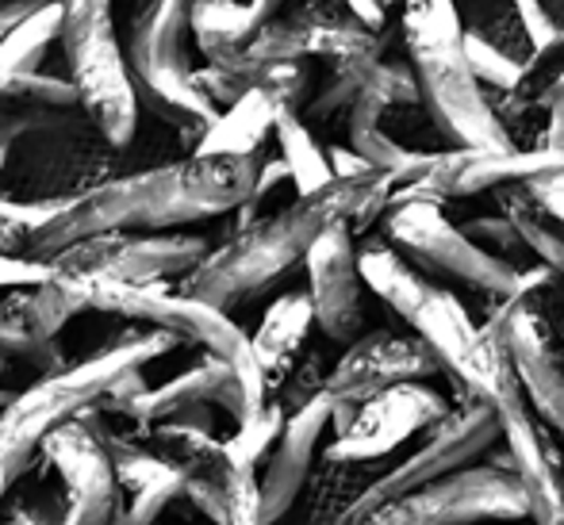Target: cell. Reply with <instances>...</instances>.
<instances>
[{
	"mask_svg": "<svg viewBox=\"0 0 564 525\" xmlns=\"http://www.w3.org/2000/svg\"><path fill=\"white\" fill-rule=\"evenodd\" d=\"M0 357L31 364L43 376L69 369L58 349V338L46 333L43 318L35 311V288H12L0 299Z\"/></svg>",
	"mask_w": 564,
	"mask_h": 525,
	"instance_id": "cell-22",
	"label": "cell"
},
{
	"mask_svg": "<svg viewBox=\"0 0 564 525\" xmlns=\"http://www.w3.org/2000/svg\"><path fill=\"white\" fill-rule=\"evenodd\" d=\"M307 269V296L315 307V326L338 346H354L365 326L361 304V261H357V234L346 222L327 227L315 238L312 253L304 261Z\"/></svg>",
	"mask_w": 564,
	"mask_h": 525,
	"instance_id": "cell-16",
	"label": "cell"
},
{
	"mask_svg": "<svg viewBox=\"0 0 564 525\" xmlns=\"http://www.w3.org/2000/svg\"><path fill=\"white\" fill-rule=\"evenodd\" d=\"M460 230H465V234L473 238V242L480 245L484 253H491V258L507 261V265H514V269H519L522 253H530L511 215H484V219L465 222Z\"/></svg>",
	"mask_w": 564,
	"mask_h": 525,
	"instance_id": "cell-32",
	"label": "cell"
},
{
	"mask_svg": "<svg viewBox=\"0 0 564 525\" xmlns=\"http://www.w3.org/2000/svg\"><path fill=\"white\" fill-rule=\"evenodd\" d=\"M43 4H51V0H8V4H0V46H4V39L12 35L23 20H31Z\"/></svg>",
	"mask_w": 564,
	"mask_h": 525,
	"instance_id": "cell-36",
	"label": "cell"
},
{
	"mask_svg": "<svg viewBox=\"0 0 564 525\" xmlns=\"http://www.w3.org/2000/svg\"><path fill=\"white\" fill-rule=\"evenodd\" d=\"M62 31H66V4L51 0L4 39V46H0V77L39 74L46 51L54 43H62Z\"/></svg>",
	"mask_w": 564,
	"mask_h": 525,
	"instance_id": "cell-26",
	"label": "cell"
},
{
	"mask_svg": "<svg viewBox=\"0 0 564 525\" xmlns=\"http://www.w3.org/2000/svg\"><path fill=\"white\" fill-rule=\"evenodd\" d=\"M330 429V400H315L300 415H289L284 434L269 460L258 468V495H261V522L281 525L284 514L296 506V499L307 491V480L315 472V457Z\"/></svg>",
	"mask_w": 564,
	"mask_h": 525,
	"instance_id": "cell-19",
	"label": "cell"
},
{
	"mask_svg": "<svg viewBox=\"0 0 564 525\" xmlns=\"http://www.w3.org/2000/svg\"><path fill=\"white\" fill-rule=\"evenodd\" d=\"M522 193H527V200L534 204L545 219L564 227V173H550V177L530 181V185H522Z\"/></svg>",
	"mask_w": 564,
	"mask_h": 525,
	"instance_id": "cell-33",
	"label": "cell"
},
{
	"mask_svg": "<svg viewBox=\"0 0 564 525\" xmlns=\"http://www.w3.org/2000/svg\"><path fill=\"white\" fill-rule=\"evenodd\" d=\"M499 422H503V445L514 460V475L527 495L530 522L564 525V441L527 407V400L519 407H507Z\"/></svg>",
	"mask_w": 564,
	"mask_h": 525,
	"instance_id": "cell-17",
	"label": "cell"
},
{
	"mask_svg": "<svg viewBox=\"0 0 564 525\" xmlns=\"http://www.w3.org/2000/svg\"><path fill=\"white\" fill-rule=\"evenodd\" d=\"M392 196L395 181L384 169H372L365 177H335L315 196H296L289 208L230 234L193 276L177 284V292L216 311L250 304L276 288L296 265H304L323 230L346 222L354 234H365L372 222L388 215Z\"/></svg>",
	"mask_w": 564,
	"mask_h": 525,
	"instance_id": "cell-2",
	"label": "cell"
},
{
	"mask_svg": "<svg viewBox=\"0 0 564 525\" xmlns=\"http://www.w3.org/2000/svg\"><path fill=\"white\" fill-rule=\"evenodd\" d=\"M43 460L62 480V495H66V506H69V525H108L112 514L127 503L105 445L85 426L82 415L46 437Z\"/></svg>",
	"mask_w": 564,
	"mask_h": 525,
	"instance_id": "cell-15",
	"label": "cell"
},
{
	"mask_svg": "<svg viewBox=\"0 0 564 525\" xmlns=\"http://www.w3.org/2000/svg\"><path fill=\"white\" fill-rule=\"evenodd\" d=\"M173 346L177 338L165 330H127L93 357L69 364L66 372H54L28 392H15V400L0 411V503L28 475L31 460L43 457V445L54 429L97 407L127 372L147 369Z\"/></svg>",
	"mask_w": 564,
	"mask_h": 525,
	"instance_id": "cell-4",
	"label": "cell"
},
{
	"mask_svg": "<svg viewBox=\"0 0 564 525\" xmlns=\"http://www.w3.org/2000/svg\"><path fill=\"white\" fill-rule=\"evenodd\" d=\"M384 472L380 464H354V460L319 457L307 480V514L304 525H349L361 506L365 491Z\"/></svg>",
	"mask_w": 564,
	"mask_h": 525,
	"instance_id": "cell-23",
	"label": "cell"
},
{
	"mask_svg": "<svg viewBox=\"0 0 564 525\" xmlns=\"http://www.w3.org/2000/svg\"><path fill=\"white\" fill-rule=\"evenodd\" d=\"M465 58H468V66H473L476 81H480L488 92L511 97V92L522 85V69H527V62L514 58L511 51H503V46L491 43V39L476 35L473 28L465 31Z\"/></svg>",
	"mask_w": 564,
	"mask_h": 525,
	"instance_id": "cell-30",
	"label": "cell"
},
{
	"mask_svg": "<svg viewBox=\"0 0 564 525\" xmlns=\"http://www.w3.org/2000/svg\"><path fill=\"white\" fill-rule=\"evenodd\" d=\"M365 288L384 299L415 338L438 353L442 369L457 387V400H480L496 415L507 407H519L527 395L514 376L511 353L503 338L476 326L453 292L426 281L395 245L388 242H361L357 245Z\"/></svg>",
	"mask_w": 564,
	"mask_h": 525,
	"instance_id": "cell-3",
	"label": "cell"
},
{
	"mask_svg": "<svg viewBox=\"0 0 564 525\" xmlns=\"http://www.w3.org/2000/svg\"><path fill=\"white\" fill-rule=\"evenodd\" d=\"M503 215H511V219H514V227H519L527 250L538 258V265L553 269V273L564 281V227H561V222L545 219V215L527 200V193H522V188H507Z\"/></svg>",
	"mask_w": 564,
	"mask_h": 525,
	"instance_id": "cell-27",
	"label": "cell"
},
{
	"mask_svg": "<svg viewBox=\"0 0 564 525\" xmlns=\"http://www.w3.org/2000/svg\"><path fill=\"white\" fill-rule=\"evenodd\" d=\"M208 238L196 234H100L62 250L46 265L62 276L119 284H165L185 281L208 261Z\"/></svg>",
	"mask_w": 564,
	"mask_h": 525,
	"instance_id": "cell-11",
	"label": "cell"
},
{
	"mask_svg": "<svg viewBox=\"0 0 564 525\" xmlns=\"http://www.w3.org/2000/svg\"><path fill=\"white\" fill-rule=\"evenodd\" d=\"M204 403H216L219 411H227V415L235 418V426L253 415L250 395H246L238 372L230 369L227 361H219V357H204L200 364H193V369L181 372V376L165 380L162 387L142 392L139 400L127 403L116 418H127L134 426V434L147 441V434L158 422H170L193 407H204Z\"/></svg>",
	"mask_w": 564,
	"mask_h": 525,
	"instance_id": "cell-18",
	"label": "cell"
},
{
	"mask_svg": "<svg viewBox=\"0 0 564 525\" xmlns=\"http://www.w3.org/2000/svg\"><path fill=\"white\" fill-rule=\"evenodd\" d=\"M66 131H97L85 119V111H51V108H15L0 111V173L8 165V154L20 139L35 134H66Z\"/></svg>",
	"mask_w": 564,
	"mask_h": 525,
	"instance_id": "cell-29",
	"label": "cell"
},
{
	"mask_svg": "<svg viewBox=\"0 0 564 525\" xmlns=\"http://www.w3.org/2000/svg\"><path fill=\"white\" fill-rule=\"evenodd\" d=\"M434 376H446L438 353L415 333H361L354 346L335 361L327 380L330 403H361L392 392L403 384H431Z\"/></svg>",
	"mask_w": 564,
	"mask_h": 525,
	"instance_id": "cell-13",
	"label": "cell"
},
{
	"mask_svg": "<svg viewBox=\"0 0 564 525\" xmlns=\"http://www.w3.org/2000/svg\"><path fill=\"white\" fill-rule=\"evenodd\" d=\"M446 411H449V400L434 384L392 387V392L361 403L354 426H349L346 434L330 437L323 457L354 460V464H384L403 441L423 437Z\"/></svg>",
	"mask_w": 564,
	"mask_h": 525,
	"instance_id": "cell-14",
	"label": "cell"
},
{
	"mask_svg": "<svg viewBox=\"0 0 564 525\" xmlns=\"http://www.w3.org/2000/svg\"><path fill=\"white\" fill-rule=\"evenodd\" d=\"M284 4H292V0H250L253 15H258L261 23H269L273 15H281V12H284Z\"/></svg>",
	"mask_w": 564,
	"mask_h": 525,
	"instance_id": "cell-39",
	"label": "cell"
},
{
	"mask_svg": "<svg viewBox=\"0 0 564 525\" xmlns=\"http://www.w3.org/2000/svg\"><path fill=\"white\" fill-rule=\"evenodd\" d=\"M484 330L503 338L527 407L564 441V341L557 322L527 299H503L488 315Z\"/></svg>",
	"mask_w": 564,
	"mask_h": 525,
	"instance_id": "cell-12",
	"label": "cell"
},
{
	"mask_svg": "<svg viewBox=\"0 0 564 525\" xmlns=\"http://www.w3.org/2000/svg\"><path fill=\"white\" fill-rule=\"evenodd\" d=\"M380 4H384V8H392V4H395V0H380Z\"/></svg>",
	"mask_w": 564,
	"mask_h": 525,
	"instance_id": "cell-40",
	"label": "cell"
},
{
	"mask_svg": "<svg viewBox=\"0 0 564 525\" xmlns=\"http://www.w3.org/2000/svg\"><path fill=\"white\" fill-rule=\"evenodd\" d=\"M276 146H281V162L289 165V177L296 196H315L335 181L327 150L315 142L312 127L304 123L300 111H281L276 119Z\"/></svg>",
	"mask_w": 564,
	"mask_h": 525,
	"instance_id": "cell-24",
	"label": "cell"
},
{
	"mask_svg": "<svg viewBox=\"0 0 564 525\" xmlns=\"http://www.w3.org/2000/svg\"><path fill=\"white\" fill-rule=\"evenodd\" d=\"M327 157H330V169H335V177H365V173H372V165L349 146H330Z\"/></svg>",
	"mask_w": 564,
	"mask_h": 525,
	"instance_id": "cell-37",
	"label": "cell"
},
{
	"mask_svg": "<svg viewBox=\"0 0 564 525\" xmlns=\"http://www.w3.org/2000/svg\"><path fill=\"white\" fill-rule=\"evenodd\" d=\"M542 108H545V116H550L542 146L561 150V154H564V74L550 85V92L542 97Z\"/></svg>",
	"mask_w": 564,
	"mask_h": 525,
	"instance_id": "cell-34",
	"label": "cell"
},
{
	"mask_svg": "<svg viewBox=\"0 0 564 525\" xmlns=\"http://www.w3.org/2000/svg\"><path fill=\"white\" fill-rule=\"evenodd\" d=\"M403 46L426 116L453 150H514L511 131L465 58V28L453 0H408Z\"/></svg>",
	"mask_w": 564,
	"mask_h": 525,
	"instance_id": "cell-5",
	"label": "cell"
},
{
	"mask_svg": "<svg viewBox=\"0 0 564 525\" xmlns=\"http://www.w3.org/2000/svg\"><path fill=\"white\" fill-rule=\"evenodd\" d=\"M261 157L188 154L181 162L127 173L93 185L54 222L31 234L28 258L51 261L62 250L100 234H165L185 222L216 219L250 204Z\"/></svg>",
	"mask_w": 564,
	"mask_h": 525,
	"instance_id": "cell-1",
	"label": "cell"
},
{
	"mask_svg": "<svg viewBox=\"0 0 564 525\" xmlns=\"http://www.w3.org/2000/svg\"><path fill=\"white\" fill-rule=\"evenodd\" d=\"M499 441H503V422H499L496 411L480 400H457L446 415L419 437V445L408 457L388 464L377 475V483L365 491L357 514L372 511V506L388 503V499L431 488V483L446 480V475L460 472L468 464H480V457H488Z\"/></svg>",
	"mask_w": 564,
	"mask_h": 525,
	"instance_id": "cell-10",
	"label": "cell"
},
{
	"mask_svg": "<svg viewBox=\"0 0 564 525\" xmlns=\"http://www.w3.org/2000/svg\"><path fill=\"white\" fill-rule=\"evenodd\" d=\"M69 281L82 288L89 311L119 315L127 322H147L150 330H165L177 341L200 346L208 357H219V361H227L238 372L253 411H261L269 403V384L258 369L250 333L238 322H230L227 311H216V307L200 304V299L181 296L170 284H119V281H97V276L93 281L69 276Z\"/></svg>",
	"mask_w": 564,
	"mask_h": 525,
	"instance_id": "cell-7",
	"label": "cell"
},
{
	"mask_svg": "<svg viewBox=\"0 0 564 525\" xmlns=\"http://www.w3.org/2000/svg\"><path fill=\"white\" fill-rule=\"evenodd\" d=\"M200 0H139L127 43L139 108L154 111L170 127H177L193 150L212 131L224 111L193 85L196 69L188 66V35H193V8Z\"/></svg>",
	"mask_w": 564,
	"mask_h": 525,
	"instance_id": "cell-6",
	"label": "cell"
},
{
	"mask_svg": "<svg viewBox=\"0 0 564 525\" xmlns=\"http://www.w3.org/2000/svg\"><path fill=\"white\" fill-rule=\"evenodd\" d=\"M281 111H289L281 105V97L269 89H250L235 108H227L224 116L212 123V131L200 139V146L193 154H208V157H258L261 142L269 134H276V119Z\"/></svg>",
	"mask_w": 564,
	"mask_h": 525,
	"instance_id": "cell-21",
	"label": "cell"
},
{
	"mask_svg": "<svg viewBox=\"0 0 564 525\" xmlns=\"http://www.w3.org/2000/svg\"><path fill=\"white\" fill-rule=\"evenodd\" d=\"M330 369H335V364L323 361V353L307 349V353L296 361V369L284 376V384L273 392V400L284 407V415H300V411L312 407L315 400H323V395H327Z\"/></svg>",
	"mask_w": 564,
	"mask_h": 525,
	"instance_id": "cell-31",
	"label": "cell"
},
{
	"mask_svg": "<svg viewBox=\"0 0 564 525\" xmlns=\"http://www.w3.org/2000/svg\"><path fill=\"white\" fill-rule=\"evenodd\" d=\"M341 8H346L349 20H357L365 31H372V35H380L388 23V8L380 4V0H341Z\"/></svg>",
	"mask_w": 564,
	"mask_h": 525,
	"instance_id": "cell-35",
	"label": "cell"
},
{
	"mask_svg": "<svg viewBox=\"0 0 564 525\" xmlns=\"http://www.w3.org/2000/svg\"><path fill=\"white\" fill-rule=\"evenodd\" d=\"M284 422H289V415H284V407L276 400H269L261 411H253L250 418H242L235 426V434L224 437L230 460H235L238 468L258 472V468L269 460V452L276 449V441H281Z\"/></svg>",
	"mask_w": 564,
	"mask_h": 525,
	"instance_id": "cell-28",
	"label": "cell"
},
{
	"mask_svg": "<svg viewBox=\"0 0 564 525\" xmlns=\"http://www.w3.org/2000/svg\"><path fill=\"white\" fill-rule=\"evenodd\" d=\"M561 341H564V330H561Z\"/></svg>",
	"mask_w": 564,
	"mask_h": 525,
	"instance_id": "cell-42",
	"label": "cell"
},
{
	"mask_svg": "<svg viewBox=\"0 0 564 525\" xmlns=\"http://www.w3.org/2000/svg\"><path fill=\"white\" fill-rule=\"evenodd\" d=\"M384 238L388 245H395L400 253H408V261L434 273L449 276L457 284H468L480 296H491L496 304L511 299L519 292L522 269L507 265V261L484 253L457 222L446 219L442 204H395L384 215Z\"/></svg>",
	"mask_w": 564,
	"mask_h": 525,
	"instance_id": "cell-8",
	"label": "cell"
},
{
	"mask_svg": "<svg viewBox=\"0 0 564 525\" xmlns=\"http://www.w3.org/2000/svg\"><path fill=\"white\" fill-rule=\"evenodd\" d=\"M522 518L530 514L519 475L496 464H468L431 488L357 514L349 525H484Z\"/></svg>",
	"mask_w": 564,
	"mask_h": 525,
	"instance_id": "cell-9",
	"label": "cell"
},
{
	"mask_svg": "<svg viewBox=\"0 0 564 525\" xmlns=\"http://www.w3.org/2000/svg\"><path fill=\"white\" fill-rule=\"evenodd\" d=\"M312 326H315V307L312 296L300 288L284 292L269 304V311L261 315V326L253 333V357H258V369L269 384V400L273 392L284 384L296 361L307 353V338H312Z\"/></svg>",
	"mask_w": 564,
	"mask_h": 525,
	"instance_id": "cell-20",
	"label": "cell"
},
{
	"mask_svg": "<svg viewBox=\"0 0 564 525\" xmlns=\"http://www.w3.org/2000/svg\"><path fill=\"white\" fill-rule=\"evenodd\" d=\"M0 525H15V522H0Z\"/></svg>",
	"mask_w": 564,
	"mask_h": 525,
	"instance_id": "cell-41",
	"label": "cell"
},
{
	"mask_svg": "<svg viewBox=\"0 0 564 525\" xmlns=\"http://www.w3.org/2000/svg\"><path fill=\"white\" fill-rule=\"evenodd\" d=\"M265 23L253 15L250 4L238 0H200L193 8V39L204 51V58H219V54L242 51Z\"/></svg>",
	"mask_w": 564,
	"mask_h": 525,
	"instance_id": "cell-25",
	"label": "cell"
},
{
	"mask_svg": "<svg viewBox=\"0 0 564 525\" xmlns=\"http://www.w3.org/2000/svg\"><path fill=\"white\" fill-rule=\"evenodd\" d=\"M0 258H28V234L0 208Z\"/></svg>",
	"mask_w": 564,
	"mask_h": 525,
	"instance_id": "cell-38",
	"label": "cell"
}]
</instances>
